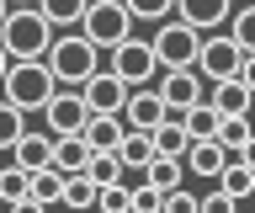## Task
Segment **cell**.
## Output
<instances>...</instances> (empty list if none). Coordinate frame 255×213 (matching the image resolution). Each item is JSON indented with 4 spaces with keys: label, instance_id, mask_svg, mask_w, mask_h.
<instances>
[{
    "label": "cell",
    "instance_id": "1",
    "mask_svg": "<svg viewBox=\"0 0 255 213\" xmlns=\"http://www.w3.org/2000/svg\"><path fill=\"white\" fill-rule=\"evenodd\" d=\"M0 37H5V59H48V48L59 43L43 5H11Z\"/></svg>",
    "mask_w": 255,
    "mask_h": 213
},
{
    "label": "cell",
    "instance_id": "4",
    "mask_svg": "<svg viewBox=\"0 0 255 213\" xmlns=\"http://www.w3.org/2000/svg\"><path fill=\"white\" fill-rule=\"evenodd\" d=\"M133 11H128V0H91V11H85V21H80V32L91 37L96 48H117V43H128L133 37Z\"/></svg>",
    "mask_w": 255,
    "mask_h": 213
},
{
    "label": "cell",
    "instance_id": "25",
    "mask_svg": "<svg viewBox=\"0 0 255 213\" xmlns=\"http://www.w3.org/2000/svg\"><path fill=\"white\" fill-rule=\"evenodd\" d=\"M48 11V21L53 27H75V21H85V11H91V0H37Z\"/></svg>",
    "mask_w": 255,
    "mask_h": 213
},
{
    "label": "cell",
    "instance_id": "27",
    "mask_svg": "<svg viewBox=\"0 0 255 213\" xmlns=\"http://www.w3.org/2000/svg\"><path fill=\"white\" fill-rule=\"evenodd\" d=\"M96 213H133V187H128V181H112V187H101V203H96Z\"/></svg>",
    "mask_w": 255,
    "mask_h": 213
},
{
    "label": "cell",
    "instance_id": "34",
    "mask_svg": "<svg viewBox=\"0 0 255 213\" xmlns=\"http://www.w3.org/2000/svg\"><path fill=\"white\" fill-rule=\"evenodd\" d=\"M234 203H239V197H229L223 187H213V192L202 197V213H234Z\"/></svg>",
    "mask_w": 255,
    "mask_h": 213
},
{
    "label": "cell",
    "instance_id": "5",
    "mask_svg": "<svg viewBox=\"0 0 255 213\" xmlns=\"http://www.w3.org/2000/svg\"><path fill=\"white\" fill-rule=\"evenodd\" d=\"M154 53H159V69H197L202 59V32L191 21H159L154 27Z\"/></svg>",
    "mask_w": 255,
    "mask_h": 213
},
{
    "label": "cell",
    "instance_id": "6",
    "mask_svg": "<svg viewBox=\"0 0 255 213\" xmlns=\"http://www.w3.org/2000/svg\"><path fill=\"white\" fill-rule=\"evenodd\" d=\"M245 59H250V53L239 48L234 32H213V37L202 43L197 69H202V80H234V75H245Z\"/></svg>",
    "mask_w": 255,
    "mask_h": 213
},
{
    "label": "cell",
    "instance_id": "14",
    "mask_svg": "<svg viewBox=\"0 0 255 213\" xmlns=\"http://www.w3.org/2000/svg\"><path fill=\"white\" fill-rule=\"evenodd\" d=\"M85 139H91L96 155L123 149V139H128V117H117V112H91V123H85Z\"/></svg>",
    "mask_w": 255,
    "mask_h": 213
},
{
    "label": "cell",
    "instance_id": "24",
    "mask_svg": "<svg viewBox=\"0 0 255 213\" xmlns=\"http://www.w3.org/2000/svg\"><path fill=\"white\" fill-rule=\"evenodd\" d=\"M0 192H5L11 208H16V203H27V197H32V171L11 160V171H0Z\"/></svg>",
    "mask_w": 255,
    "mask_h": 213
},
{
    "label": "cell",
    "instance_id": "36",
    "mask_svg": "<svg viewBox=\"0 0 255 213\" xmlns=\"http://www.w3.org/2000/svg\"><path fill=\"white\" fill-rule=\"evenodd\" d=\"M245 80H250V91H255V53L245 59Z\"/></svg>",
    "mask_w": 255,
    "mask_h": 213
},
{
    "label": "cell",
    "instance_id": "39",
    "mask_svg": "<svg viewBox=\"0 0 255 213\" xmlns=\"http://www.w3.org/2000/svg\"><path fill=\"white\" fill-rule=\"evenodd\" d=\"M250 123H255V112H250Z\"/></svg>",
    "mask_w": 255,
    "mask_h": 213
},
{
    "label": "cell",
    "instance_id": "32",
    "mask_svg": "<svg viewBox=\"0 0 255 213\" xmlns=\"http://www.w3.org/2000/svg\"><path fill=\"white\" fill-rule=\"evenodd\" d=\"M159 208H165V192L159 187H149V181L133 187V213H159Z\"/></svg>",
    "mask_w": 255,
    "mask_h": 213
},
{
    "label": "cell",
    "instance_id": "9",
    "mask_svg": "<svg viewBox=\"0 0 255 213\" xmlns=\"http://www.w3.org/2000/svg\"><path fill=\"white\" fill-rule=\"evenodd\" d=\"M154 91L165 96L170 117H186L197 101H207V80H202V69H165Z\"/></svg>",
    "mask_w": 255,
    "mask_h": 213
},
{
    "label": "cell",
    "instance_id": "22",
    "mask_svg": "<svg viewBox=\"0 0 255 213\" xmlns=\"http://www.w3.org/2000/svg\"><path fill=\"white\" fill-rule=\"evenodd\" d=\"M191 165L175 160V155H159L154 165H149V187H159V192H181V176H186Z\"/></svg>",
    "mask_w": 255,
    "mask_h": 213
},
{
    "label": "cell",
    "instance_id": "13",
    "mask_svg": "<svg viewBox=\"0 0 255 213\" xmlns=\"http://www.w3.org/2000/svg\"><path fill=\"white\" fill-rule=\"evenodd\" d=\"M175 16L191 21L197 32H218L223 21H234V0H181Z\"/></svg>",
    "mask_w": 255,
    "mask_h": 213
},
{
    "label": "cell",
    "instance_id": "33",
    "mask_svg": "<svg viewBox=\"0 0 255 213\" xmlns=\"http://www.w3.org/2000/svg\"><path fill=\"white\" fill-rule=\"evenodd\" d=\"M159 213H202V197H191L186 187H181V192H165V208Z\"/></svg>",
    "mask_w": 255,
    "mask_h": 213
},
{
    "label": "cell",
    "instance_id": "7",
    "mask_svg": "<svg viewBox=\"0 0 255 213\" xmlns=\"http://www.w3.org/2000/svg\"><path fill=\"white\" fill-rule=\"evenodd\" d=\"M43 123L53 139H64V133H85V123H91V101H85V91L80 85H59V96L43 107Z\"/></svg>",
    "mask_w": 255,
    "mask_h": 213
},
{
    "label": "cell",
    "instance_id": "30",
    "mask_svg": "<svg viewBox=\"0 0 255 213\" xmlns=\"http://www.w3.org/2000/svg\"><path fill=\"white\" fill-rule=\"evenodd\" d=\"M123 171H128V165H123V155H117V149H112V155H96V160H91V176L101 181V187L123 181Z\"/></svg>",
    "mask_w": 255,
    "mask_h": 213
},
{
    "label": "cell",
    "instance_id": "15",
    "mask_svg": "<svg viewBox=\"0 0 255 213\" xmlns=\"http://www.w3.org/2000/svg\"><path fill=\"white\" fill-rule=\"evenodd\" d=\"M229 160H234V155H229V144H223V139H197V144H191V155H186V165L197 171V176H207V181H218L223 171H229Z\"/></svg>",
    "mask_w": 255,
    "mask_h": 213
},
{
    "label": "cell",
    "instance_id": "10",
    "mask_svg": "<svg viewBox=\"0 0 255 213\" xmlns=\"http://www.w3.org/2000/svg\"><path fill=\"white\" fill-rule=\"evenodd\" d=\"M80 91H85V101H91V112H117V117H123L128 101H133V85H128L117 69H96Z\"/></svg>",
    "mask_w": 255,
    "mask_h": 213
},
{
    "label": "cell",
    "instance_id": "19",
    "mask_svg": "<svg viewBox=\"0 0 255 213\" xmlns=\"http://www.w3.org/2000/svg\"><path fill=\"white\" fill-rule=\"evenodd\" d=\"M64 192H69V171H59V165H43V171H32V197L37 203H64Z\"/></svg>",
    "mask_w": 255,
    "mask_h": 213
},
{
    "label": "cell",
    "instance_id": "17",
    "mask_svg": "<svg viewBox=\"0 0 255 213\" xmlns=\"http://www.w3.org/2000/svg\"><path fill=\"white\" fill-rule=\"evenodd\" d=\"M154 144H159V155H175V160H186L191 144H197V133L186 128V117H165V123L154 128Z\"/></svg>",
    "mask_w": 255,
    "mask_h": 213
},
{
    "label": "cell",
    "instance_id": "11",
    "mask_svg": "<svg viewBox=\"0 0 255 213\" xmlns=\"http://www.w3.org/2000/svg\"><path fill=\"white\" fill-rule=\"evenodd\" d=\"M207 96L218 101L223 117H250L255 112V91L245 75H234V80H207Z\"/></svg>",
    "mask_w": 255,
    "mask_h": 213
},
{
    "label": "cell",
    "instance_id": "31",
    "mask_svg": "<svg viewBox=\"0 0 255 213\" xmlns=\"http://www.w3.org/2000/svg\"><path fill=\"white\" fill-rule=\"evenodd\" d=\"M0 139H5V149H16L21 139H27V128H21V107H16V101H5V117H0Z\"/></svg>",
    "mask_w": 255,
    "mask_h": 213
},
{
    "label": "cell",
    "instance_id": "38",
    "mask_svg": "<svg viewBox=\"0 0 255 213\" xmlns=\"http://www.w3.org/2000/svg\"><path fill=\"white\" fill-rule=\"evenodd\" d=\"M11 5H32V0H11Z\"/></svg>",
    "mask_w": 255,
    "mask_h": 213
},
{
    "label": "cell",
    "instance_id": "28",
    "mask_svg": "<svg viewBox=\"0 0 255 213\" xmlns=\"http://www.w3.org/2000/svg\"><path fill=\"white\" fill-rule=\"evenodd\" d=\"M229 32L239 37V48H245V53H255V0L234 11V21H229Z\"/></svg>",
    "mask_w": 255,
    "mask_h": 213
},
{
    "label": "cell",
    "instance_id": "37",
    "mask_svg": "<svg viewBox=\"0 0 255 213\" xmlns=\"http://www.w3.org/2000/svg\"><path fill=\"white\" fill-rule=\"evenodd\" d=\"M245 160H250V165H255V144H250V149H245Z\"/></svg>",
    "mask_w": 255,
    "mask_h": 213
},
{
    "label": "cell",
    "instance_id": "2",
    "mask_svg": "<svg viewBox=\"0 0 255 213\" xmlns=\"http://www.w3.org/2000/svg\"><path fill=\"white\" fill-rule=\"evenodd\" d=\"M59 96V75L48 59H11L5 64V101H16L21 112H43Z\"/></svg>",
    "mask_w": 255,
    "mask_h": 213
},
{
    "label": "cell",
    "instance_id": "26",
    "mask_svg": "<svg viewBox=\"0 0 255 213\" xmlns=\"http://www.w3.org/2000/svg\"><path fill=\"white\" fill-rule=\"evenodd\" d=\"M223 144H229V155H245V149L255 144V123L250 117H223V133H218Z\"/></svg>",
    "mask_w": 255,
    "mask_h": 213
},
{
    "label": "cell",
    "instance_id": "29",
    "mask_svg": "<svg viewBox=\"0 0 255 213\" xmlns=\"http://www.w3.org/2000/svg\"><path fill=\"white\" fill-rule=\"evenodd\" d=\"M181 5V0H128V11L138 21H170V11Z\"/></svg>",
    "mask_w": 255,
    "mask_h": 213
},
{
    "label": "cell",
    "instance_id": "23",
    "mask_svg": "<svg viewBox=\"0 0 255 213\" xmlns=\"http://www.w3.org/2000/svg\"><path fill=\"white\" fill-rule=\"evenodd\" d=\"M101 203V181L91 176V171H80V176H69V192H64V208H96Z\"/></svg>",
    "mask_w": 255,
    "mask_h": 213
},
{
    "label": "cell",
    "instance_id": "18",
    "mask_svg": "<svg viewBox=\"0 0 255 213\" xmlns=\"http://www.w3.org/2000/svg\"><path fill=\"white\" fill-rule=\"evenodd\" d=\"M53 149H59V139H53V133H27V139L11 149V160L27 165V171H43V165H53Z\"/></svg>",
    "mask_w": 255,
    "mask_h": 213
},
{
    "label": "cell",
    "instance_id": "35",
    "mask_svg": "<svg viewBox=\"0 0 255 213\" xmlns=\"http://www.w3.org/2000/svg\"><path fill=\"white\" fill-rule=\"evenodd\" d=\"M11 213H48V203H37V197H27V203H16Z\"/></svg>",
    "mask_w": 255,
    "mask_h": 213
},
{
    "label": "cell",
    "instance_id": "16",
    "mask_svg": "<svg viewBox=\"0 0 255 213\" xmlns=\"http://www.w3.org/2000/svg\"><path fill=\"white\" fill-rule=\"evenodd\" d=\"M91 160H96V149H91V139H85V133H64L59 149H53V165H59V171H69V176L91 171Z\"/></svg>",
    "mask_w": 255,
    "mask_h": 213
},
{
    "label": "cell",
    "instance_id": "12",
    "mask_svg": "<svg viewBox=\"0 0 255 213\" xmlns=\"http://www.w3.org/2000/svg\"><path fill=\"white\" fill-rule=\"evenodd\" d=\"M128 128H143V133H154L159 123H165V117H170V107H165V96H159L154 85H138V91H133V101H128Z\"/></svg>",
    "mask_w": 255,
    "mask_h": 213
},
{
    "label": "cell",
    "instance_id": "21",
    "mask_svg": "<svg viewBox=\"0 0 255 213\" xmlns=\"http://www.w3.org/2000/svg\"><path fill=\"white\" fill-rule=\"evenodd\" d=\"M186 128L197 133V139H218V133H223V112H218V101H213V96L197 101V107L186 112Z\"/></svg>",
    "mask_w": 255,
    "mask_h": 213
},
{
    "label": "cell",
    "instance_id": "20",
    "mask_svg": "<svg viewBox=\"0 0 255 213\" xmlns=\"http://www.w3.org/2000/svg\"><path fill=\"white\" fill-rule=\"evenodd\" d=\"M218 187H223L229 197H239V203H245V197H255V165L245 160V155H234V160H229V171L218 176Z\"/></svg>",
    "mask_w": 255,
    "mask_h": 213
},
{
    "label": "cell",
    "instance_id": "8",
    "mask_svg": "<svg viewBox=\"0 0 255 213\" xmlns=\"http://www.w3.org/2000/svg\"><path fill=\"white\" fill-rule=\"evenodd\" d=\"M112 69L123 75L128 85H149L159 69V53H154V37H128L112 48Z\"/></svg>",
    "mask_w": 255,
    "mask_h": 213
},
{
    "label": "cell",
    "instance_id": "3",
    "mask_svg": "<svg viewBox=\"0 0 255 213\" xmlns=\"http://www.w3.org/2000/svg\"><path fill=\"white\" fill-rule=\"evenodd\" d=\"M48 64L59 75V85H85L101 69V48H96L85 32H59V43L48 48Z\"/></svg>",
    "mask_w": 255,
    "mask_h": 213
}]
</instances>
